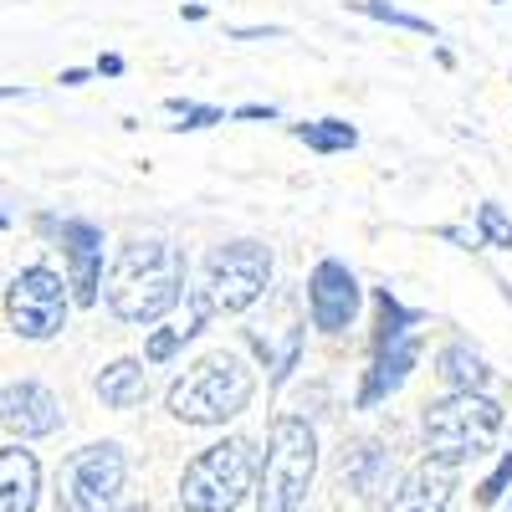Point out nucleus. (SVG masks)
<instances>
[{"mask_svg":"<svg viewBox=\"0 0 512 512\" xmlns=\"http://www.w3.org/2000/svg\"><path fill=\"white\" fill-rule=\"evenodd\" d=\"M185 287H190V262H185V251L164 236L123 241L113 251L108 272H103L108 313L118 323H134V328H154L164 313H175Z\"/></svg>","mask_w":512,"mask_h":512,"instance_id":"obj_1","label":"nucleus"},{"mask_svg":"<svg viewBox=\"0 0 512 512\" xmlns=\"http://www.w3.org/2000/svg\"><path fill=\"white\" fill-rule=\"evenodd\" d=\"M251 400H256V374L236 349H216V354L195 359L164 395L169 415L180 425H226Z\"/></svg>","mask_w":512,"mask_h":512,"instance_id":"obj_2","label":"nucleus"},{"mask_svg":"<svg viewBox=\"0 0 512 512\" xmlns=\"http://www.w3.org/2000/svg\"><path fill=\"white\" fill-rule=\"evenodd\" d=\"M313 477H318V436L308 415H277L251 492L256 512H297L313 492Z\"/></svg>","mask_w":512,"mask_h":512,"instance_id":"obj_3","label":"nucleus"},{"mask_svg":"<svg viewBox=\"0 0 512 512\" xmlns=\"http://www.w3.org/2000/svg\"><path fill=\"white\" fill-rule=\"evenodd\" d=\"M256 456L251 436H226L216 446L195 451V461L180 472V507L185 512H241V502L256 492Z\"/></svg>","mask_w":512,"mask_h":512,"instance_id":"obj_4","label":"nucleus"},{"mask_svg":"<svg viewBox=\"0 0 512 512\" xmlns=\"http://www.w3.org/2000/svg\"><path fill=\"white\" fill-rule=\"evenodd\" d=\"M272 272H277L272 251L262 241H221L210 246L200 267V287H190V297L205 308V318H236L267 297Z\"/></svg>","mask_w":512,"mask_h":512,"instance_id":"obj_5","label":"nucleus"},{"mask_svg":"<svg viewBox=\"0 0 512 512\" xmlns=\"http://www.w3.org/2000/svg\"><path fill=\"white\" fill-rule=\"evenodd\" d=\"M502 420H507V410L492 395H441V400L425 405L420 436H425V451L436 461L461 466V461H477L497 446Z\"/></svg>","mask_w":512,"mask_h":512,"instance_id":"obj_6","label":"nucleus"},{"mask_svg":"<svg viewBox=\"0 0 512 512\" xmlns=\"http://www.w3.org/2000/svg\"><path fill=\"white\" fill-rule=\"evenodd\" d=\"M128 456L118 441H88L57 466V512H113L123 502Z\"/></svg>","mask_w":512,"mask_h":512,"instance_id":"obj_7","label":"nucleus"},{"mask_svg":"<svg viewBox=\"0 0 512 512\" xmlns=\"http://www.w3.org/2000/svg\"><path fill=\"white\" fill-rule=\"evenodd\" d=\"M67 308H72V292L52 267H21L6 287V318L11 333H21L26 344H47L67 328Z\"/></svg>","mask_w":512,"mask_h":512,"instance_id":"obj_8","label":"nucleus"},{"mask_svg":"<svg viewBox=\"0 0 512 512\" xmlns=\"http://www.w3.org/2000/svg\"><path fill=\"white\" fill-rule=\"evenodd\" d=\"M41 231H52L62 256H67V287H72V303L77 308H93L98 303V287H103V226L98 221H82V216H67V221H52L41 216L36 221Z\"/></svg>","mask_w":512,"mask_h":512,"instance_id":"obj_9","label":"nucleus"},{"mask_svg":"<svg viewBox=\"0 0 512 512\" xmlns=\"http://www.w3.org/2000/svg\"><path fill=\"white\" fill-rule=\"evenodd\" d=\"M364 308V287L354 277L349 262H338V256H323V262L308 272V318L318 333H344L354 328Z\"/></svg>","mask_w":512,"mask_h":512,"instance_id":"obj_10","label":"nucleus"},{"mask_svg":"<svg viewBox=\"0 0 512 512\" xmlns=\"http://www.w3.org/2000/svg\"><path fill=\"white\" fill-rule=\"evenodd\" d=\"M0 425L21 441H41V436H57L62 431V405L47 384L36 379H11L0 390Z\"/></svg>","mask_w":512,"mask_h":512,"instance_id":"obj_11","label":"nucleus"},{"mask_svg":"<svg viewBox=\"0 0 512 512\" xmlns=\"http://www.w3.org/2000/svg\"><path fill=\"white\" fill-rule=\"evenodd\" d=\"M451 497H456V466L425 456L400 477V487H395V497H390L384 512H446Z\"/></svg>","mask_w":512,"mask_h":512,"instance_id":"obj_12","label":"nucleus"},{"mask_svg":"<svg viewBox=\"0 0 512 512\" xmlns=\"http://www.w3.org/2000/svg\"><path fill=\"white\" fill-rule=\"evenodd\" d=\"M415 359H420V338L415 333L400 338V344H390V349H374L369 354V369H364V384H359V395H354V410H374V405H384L390 395H400L410 369H415Z\"/></svg>","mask_w":512,"mask_h":512,"instance_id":"obj_13","label":"nucleus"},{"mask_svg":"<svg viewBox=\"0 0 512 512\" xmlns=\"http://www.w3.org/2000/svg\"><path fill=\"white\" fill-rule=\"evenodd\" d=\"M41 461L26 446H0V512H36Z\"/></svg>","mask_w":512,"mask_h":512,"instance_id":"obj_14","label":"nucleus"},{"mask_svg":"<svg viewBox=\"0 0 512 512\" xmlns=\"http://www.w3.org/2000/svg\"><path fill=\"white\" fill-rule=\"evenodd\" d=\"M93 390L108 410H139L149 400V369H144V359H113L98 369Z\"/></svg>","mask_w":512,"mask_h":512,"instance_id":"obj_15","label":"nucleus"},{"mask_svg":"<svg viewBox=\"0 0 512 512\" xmlns=\"http://www.w3.org/2000/svg\"><path fill=\"white\" fill-rule=\"evenodd\" d=\"M246 344L256 349V359H262L272 374H267V384L272 390H282V384L292 379V369H297V354H303V323H287V328H246Z\"/></svg>","mask_w":512,"mask_h":512,"instance_id":"obj_16","label":"nucleus"},{"mask_svg":"<svg viewBox=\"0 0 512 512\" xmlns=\"http://www.w3.org/2000/svg\"><path fill=\"white\" fill-rule=\"evenodd\" d=\"M436 374L446 384V395H487V384H492V364L472 344H446L436 354Z\"/></svg>","mask_w":512,"mask_h":512,"instance_id":"obj_17","label":"nucleus"},{"mask_svg":"<svg viewBox=\"0 0 512 512\" xmlns=\"http://www.w3.org/2000/svg\"><path fill=\"white\" fill-rule=\"evenodd\" d=\"M420 323H425L420 308H405L390 287H374V333H369V354L400 344V338H410Z\"/></svg>","mask_w":512,"mask_h":512,"instance_id":"obj_18","label":"nucleus"},{"mask_svg":"<svg viewBox=\"0 0 512 512\" xmlns=\"http://www.w3.org/2000/svg\"><path fill=\"white\" fill-rule=\"evenodd\" d=\"M384 472H390V456L379 451V441H354L344 451V482L354 497H374L384 487Z\"/></svg>","mask_w":512,"mask_h":512,"instance_id":"obj_19","label":"nucleus"},{"mask_svg":"<svg viewBox=\"0 0 512 512\" xmlns=\"http://www.w3.org/2000/svg\"><path fill=\"white\" fill-rule=\"evenodd\" d=\"M292 139L308 144L313 154H349L359 149V128L349 118H303V123H292Z\"/></svg>","mask_w":512,"mask_h":512,"instance_id":"obj_20","label":"nucleus"},{"mask_svg":"<svg viewBox=\"0 0 512 512\" xmlns=\"http://www.w3.org/2000/svg\"><path fill=\"white\" fill-rule=\"evenodd\" d=\"M349 11H359V16H369V21H379V26H395V31H415V36H441L436 31V21H425V16H415V11H405V6H395V0H349Z\"/></svg>","mask_w":512,"mask_h":512,"instance_id":"obj_21","label":"nucleus"},{"mask_svg":"<svg viewBox=\"0 0 512 512\" xmlns=\"http://www.w3.org/2000/svg\"><path fill=\"white\" fill-rule=\"evenodd\" d=\"M164 108H169V113L180 118V123H169V134H200V128H216V123H226V108H216V103L164 98Z\"/></svg>","mask_w":512,"mask_h":512,"instance_id":"obj_22","label":"nucleus"},{"mask_svg":"<svg viewBox=\"0 0 512 512\" xmlns=\"http://www.w3.org/2000/svg\"><path fill=\"white\" fill-rule=\"evenodd\" d=\"M190 344V338H185V328L180 323H159L149 338H144V364H169V359H180V349Z\"/></svg>","mask_w":512,"mask_h":512,"instance_id":"obj_23","label":"nucleus"},{"mask_svg":"<svg viewBox=\"0 0 512 512\" xmlns=\"http://www.w3.org/2000/svg\"><path fill=\"white\" fill-rule=\"evenodd\" d=\"M477 236H482V246H497V251H512V221L502 216V205H492V200H482L477 205V226H472Z\"/></svg>","mask_w":512,"mask_h":512,"instance_id":"obj_24","label":"nucleus"},{"mask_svg":"<svg viewBox=\"0 0 512 512\" xmlns=\"http://www.w3.org/2000/svg\"><path fill=\"white\" fill-rule=\"evenodd\" d=\"M507 487H512V451L497 456V466L487 472V482L477 487V502H482V507H497V502L507 497Z\"/></svg>","mask_w":512,"mask_h":512,"instance_id":"obj_25","label":"nucleus"},{"mask_svg":"<svg viewBox=\"0 0 512 512\" xmlns=\"http://www.w3.org/2000/svg\"><path fill=\"white\" fill-rule=\"evenodd\" d=\"M231 118H236V123H277L282 108H272V103H241Z\"/></svg>","mask_w":512,"mask_h":512,"instance_id":"obj_26","label":"nucleus"},{"mask_svg":"<svg viewBox=\"0 0 512 512\" xmlns=\"http://www.w3.org/2000/svg\"><path fill=\"white\" fill-rule=\"evenodd\" d=\"M226 36L231 41H277V36H287V26H231Z\"/></svg>","mask_w":512,"mask_h":512,"instance_id":"obj_27","label":"nucleus"},{"mask_svg":"<svg viewBox=\"0 0 512 512\" xmlns=\"http://www.w3.org/2000/svg\"><path fill=\"white\" fill-rule=\"evenodd\" d=\"M436 236L451 241V246H461V251H477V246H482V236H477V231H466V226H436Z\"/></svg>","mask_w":512,"mask_h":512,"instance_id":"obj_28","label":"nucleus"},{"mask_svg":"<svg viewBox=\"0 0 512 512\" xmlns=\"http://www.w3.org/2000/svg\"><path fill=\"white\" fill-rule=\"evenodd\" d=\"M93 72H98V77H123V57H118V52H103Z\"/></svg>","mask_w":512,"mask_h":512,"instance_id":"obj_29","label":"nucleus"},{"mask_svg":"<svg viewBox=\"0 0 512 512\" xmlns=\"http://www.w3.org/2000/svg\"><path fill=\"white\" fill-rule=\"evenodd\" d=\"M88 77H93L88 67H67V72H62L57 82H62V88H82V82H88Z\"/></svg>","mask_w":512,"mask_h":512,"instance_id":"obj_30","label":"nucleus"},{"mask_svg":"<svg viewBox=\"0 0 512 512\" xmlns=\"http://www.w3.org/2000/svg\"><path fill=\"white\" fill-rule=\"evenodd\" d=\"M205 16H210V6H200V0H190V6H180V21H190V26H195V21H205Z\"/></svg>","mask_w":512,"mask_h":512,"instance_id":"obj_31","label":"nucleus"},{"mask_svg":"<svg viewBox=\"0 0 512 512\" xmlns=\"http://www.w3.org/2000/svg\"><path fill=\"white\" fill-rule=\"evenodd\" d=\"M16 98H31V88H16V82H11V88H0V103H16Z\"/></svg>","mask_w":512,"mask_h":512,"instance_id":"obj_32","label":"nucleus"},{"mask_svg":"<svg viewBox=\"0 0 512 512\" xmlns=\"http://www.w3.org/2000/svg\"><path fill=\"white\" fill-rule=\"evenodd\" d=\"M113 512H149V502H123V507H113Z\"/></svg>","mask_w":512,"mask_h":512,"instance_id":"obj_33","label":"nucleus"},{"mask_svg":"<svg viewBox=\"0 0 512 512\" xmlns=\"http://www.w3.org/2000/svg\"><path fill=\"white\" fill-rule=\"evenodd\" d=\"M6 226H11V221H6V210H0V231H6Z\"/></svg>","mask_w":512,"mask_h":512,"instance_id":"obj_34","label":"nucleus"},{"mask_svg":"<svg viewBox=\"0 0 512 512\" xmlns=\"http://www.w3.org/2000/svg\"><path fill=\"white\" fill-rule=\"evenodd\" d=\"M492 6H502V0H492Z\"/></svg>","mask_w":512,"mask_h":512,"instance_id":"obj_35","label":"nucleus"},{"mask_svg":"<svg viewBox=\"0 0 512 512\" xmlns=\"http://www.w3.org/2000/svg\"><path fill=\"white\" fill-rule=\"evenodd\" d=\"M507 512H512V502H507Z\"/></svg>","mask_w":512,"mask_h":512,"instance_id":"obj_36","label":"nucleus"},{"mask_svg":"<svg viewBox=\"0 0 512 512\" xmlns=\"http://www.w3.org/2000/svg\"><path fill=\"white\" fill-rule=\"evenodd\" d=\"M200 6H205V0H200Z\"/></svg>","mask_w":512,"mask_h":512,"instance_id":"obj_37","label":"nucleus"}]
</instances>
